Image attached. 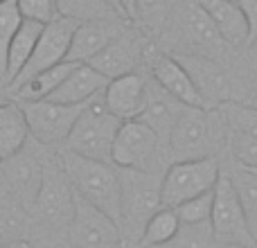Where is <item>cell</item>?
Segmentation results:
<instances>
[{
    "mask_svg": "<svg viewBox=\"0 0 257 248\" xmlns=\"http://www.w3.org/2000/svg\"><path fill=\"white\" fill-rule=\"evenodd\" d=\"M230 140V129L221 108L185 106L167 140L169 160H194L214 156Z\"/></svg>",
    "mask_w": 257,
    "mask_h": 248,
    "instance_id": "6da1fadb",
    "label": "cell"
},
{
    "mask_svg": "<svg viewBox=\"0 0 257 248\" xmlns=\"http://www.w3.org/2000/svg\"><path fill=\"white\" fill-rule=\"evenodd\" d=\"M59 160L75 194L108 214L120 226V172L115 165L66 149L59 151Z\"/></svg>",
    "mask_w": 257,
    "mask_h": 248,
    "instance_id": "7a4b0ae2",
    "label": "cell"
},
{
    "mask_svg": "<svg viewBox=\"0 0 257 248\" xmlns=\"http://www.w3.org/2000/svg\"><path fill=\"white\" fill-rule=\"evenodd\" d=\"M120 172V232L124 246L140 244L142 228L154 212L163 208L160 201V181L163 172L149 169H126Z\"/></svg>",
    "mask_w": 257,
    "mask_h": 248,
    "instance_id": "3957f363",
    "label": "cell"
},
{
    "mask_svg": "<svg viewBox=\"0 0 257 248\" xmlns=\"http://www.w3.org/2000/svg\"><path fill=\"white\" fill-rule=\"evenodd\" d=\"M102 93L97 97H93L90 102H86L84 111L77 117L75 127H72L70 136L63 142V149L72 151V154L86 156V158H93V160L111 163L113 140H115V133L120 129L122 120H117L108 111Z\"/></svg>",
    "mask_w": 257,
    "mask_h": 248,
    "instance_id": "277c9868",
    "label": "cell"
},
{
    "mask_svg": "<svg viewBox=\"0 0 257 248\" xmlns=\"http://www.w3.org/2000/svg\"><path fill=\"white\" fill-rule=\"evenodd\" d=\"M75 201L77 194L68 181L66 172H63L59 154H48L43 183H41L34 208L30 212L32 223L68 232V226H70L72 214H75Z\"/></svg>",
    "mask_w": 257,
    "mask_h": 248,
    "instance_id": "5b68a950",
    "label": "cell"
},
{
    "mask_svg": "<svg viewBox=\"0 0 257 248\" xmlns=\"http://www.w3.org/2000/svg\"><path fill=\"white\" fill-rule=\"evenodd\" d=\"M167 154V145L158 138V133L142 120H124L120 124L113 140L111 163L115 167L126 169H149L163 172V160Z\"/></svg>",
    "mask_w": 257,
    "mask_h": 248,
    "instance_id": "8992f818",
    "label": "cell"
},
{
    "mask_svg": "<svg viewBox=\"0 0 257 248\" xmlns=\"http://www.w3.org/2000/svg\"><path fill=\"white\" fill-rule=\"evenodd\" d=\"M219 176H221V165L214 156L194 160H172L160 181L163 208H176L183 201L212 190Z\"/></svg>",
    "mask_w": 257,
    "mask_h": 248,
    "instance_id": "52a82bcc",
    "label": "cell"
},
{
    "mask_svg": "<svg viewBox=\"0 0 257 248\" xmlns=\"http://www.w3.org/2000/svg\"><path fill=\"white\" fill-rule=\"evenodd\" d=\"M45 149H50V147L39 145L30 138L23 149H18L14 156L0 163L5 185L27 212H32V208H34L36 194H39L41 183H43L45 160H48Z\"/></svg>",
    "mask_w": 257,
    "mask_h": 248,
    "instance_id": "ba28073f",
    "label": "cell"
},
{
    "mask_svg": "<svg viewBox=\"0 0 257 248\" xmlns=\"http://www.w3.org/2000/svg\"><path fill=\"white\" fill-rule=\"evenodd\" d=\"M25 113L30 138L43 147H63L86 104H61L52 99L18 102Z\"/></svg>",
    "mask_w": 257,
    "mask_h": 248,
    "instance_id": "9c48e42d",
    "label": "cell"
},
{
    "mask_svg": "<svg viewBox=\"0 0 257 248\" xmlns=\"http://www.w3.org/2000/svg\"><path fill=\"white\" fill-rule=\"evenodd\" d=\"M210 228L219 246H255V237L244 217L241 203L232 187L228 172H221L217 185H214L212 217Z\"/></svg>",
    "mask_w": 257,
    "mask_h": 248,
    "instance_id": "30bf717a",
    "label": "cell"
},
{
    "mask_svg": "<svg viewBox=\"0 0 257 248\" xmlns=\"http://www.w3.org/2000/svg\"><path fill=\"white\" fill-rule=\"evenodd\" d=\"M75 27H77V21L63 18V16L45 23L43 30H41L39 41H36V45H34V52H32V57L27 59L25 68H23L21 75H18L5 90L9 93V90L16 88L21 81L30 79L32 75H36V72H41V70H48V68L66 61L72 34H75Z\"/></svg>",
    "mask_w": 257,
    "mask_h": 248,
    "instance_id": "8fae6325",
    "label": "cell"
},
{
    "mask_svg": "<svg viewBox=\"0 0 257 248\" xmlns=\"http://www.w3.org/2000/svg\"><path fill=\"white\" fill-rule=\"evenodd\" d=\"M68 237L75 248H124L120 226L79 196L75 201V214L68 226Z\"/></svg>",
    "mask_w": 257,
    "mask_h": 248,
    "instance_id": "7c38bea8",
    "label": "cell"
},
{
    "mask_svg": "<svg viewBox=\"0 0 257 248\" xmlns=\"http://www.w3.org/2000/svg\"><path fill=\"white\" fill-rule=\"evenodd\" d=\"M176 25L183 39L201 52L199 57L214 59L221 50L228 48L199 0H183V5L176 12Z\"/></svg>",
    "mask_w": 257,
    "mask_h": 248,
    "instance_id": "4fadbf2b",
    "label": "cell"
},
{
    "mask_svg": "<svg viewBox=\"0 0 257 248\" xmlns=\"http://www.w3.org/2000/svg\"><path fill=\"white\" fill-rule=\"evenodd\" d=\"M145 59V41L131 27H124L97 57L90 61V66L97 72H102L106 79L136 72L138 66Z\"/></svg>",
    "mask_w": 257,
    "mask_h": 248,
    "instance_id": "5bb4252c",
    "label": "cell"
},
{
    "mask_svg": "<svg viewBox=\"0 0 257 248\" xmlns=\"http://www.w3.org/2000/svg\"><path fill=\"white\" fill-rule=\"evenodd\" d=\"M147 90H149V77L142 75L140 70L128 72V75L108 79L102 97L106 102L108 111L117 120H136L140 117L142 108L147 102Z\"/></svg>",
    "mask_w": 257,
    "mask_h": 248,
    "instance_id": "9a60e30c",
    "label": "cell"
},
{
    "mask_svg": "<svg viewBox=\"0 0 257 248\" xmlns=\"http://www.w3.org/2000/svg\"><path fill=\"white\" fill-rule=\"evenodd\" d=\"M126 27L124 18H113V21H88L77 23L75 34L70 41L66 61L72 63H90L122 30Z\"/></svg>",
    "mask_w": 257,
    "mask_h": 248,
    "instance_id": "2e32d148",
    "label": "cell"
},
{
    "mask_svg": "<svg viewBox=\"0 0 257 248\" xmlns=\"http://www.w3.org/2000/svg\"><path fill=\"white\" fill-rule=\"evenodd\" d=\"M151 79L165 93H169L174 99H178L185 106H205L194 79L178 59L169 57V54H156L151 59Z\"/></svg>",
    "mask_w": 257,
    "mask_h": 248,
    "instance_id": "e0dca14e",
    "label": "cell"
},
{
    "mask_svg": "<svg viewBox=\"0 0 257 248\" xmlns=\"http://www.w3.org/2000/svg\"><path fill=\"white\" fill-rule=\"evenodd\" d=\"M185 66V70L190 72V77L194 79L196 88H199L201 97H203L205 106H214V104L232 102V84L228 72L219 66L214 59L199 57V54H190L185 59H178Z\"/></svg>",
    "mask_w": 257,
    "mask_h": 248,
    "instance_id": "ac0fdd59",
    "label": "cell"
},
{
    "mask_svg": "<svg viewBox=\"0 0 257 248\" xmlns=\"http://www.w3.org/2000/svg\"><path fill=\"white\" fill-rule=\"evenodd\" d=\"M201 7L208 12L223 43L232 50H241L250 43V30L239 3L235 0H199Z\"/></svg>",
    "mask_w": 257,
    "mask_h": 248,
    "instance_id": "d6986e66",
    "label": "cell"
},
{
    "mask_svg": "<svg viewBox=\"0 0 257 248\" xmlns=\"http://www.w3.org/2000/svg\"><path fill=\"white\" fill-rule=\"evenodd\" d=\"M185 111V104H181L178 99H174L169 93H165L154 79H149V90H147V102L142 108L140 117L145 124H149L158 138L167 145L169 136H172L174 127H176L181 113Z\"/></svg>",
    "mask_w": 257,
    "mask_h": 248,
    "instance_id": "ffe728a7",
    "label": "cell"
},
{
    "mask_svg": "<svg viewBox=\"0 0 257 248\" xmlns=\"http://www.w3.org/2000/svg\"><path fill=\"white\" fill-rule=\"evenodd\" d=\"M108 79L97 72L90 63H77L72 72L59 84V88L48 99L61 104H86L93 97H97L106 88Z\"/></svg>",
    "mask_w": 257,
    "mask_h": 248,
    "instance_id": "44dd1931",
    "label": "cell"
},
{
    "mask_svg": "<svg viewBox=\"0 0 257 248\" xmlns=\"http://www.w3.org/2000/svg\"><path fill=\"white\" fill-rule=\"evenodd\" d=\"M75 66L77 63H72V61H61V63H57V66L48 68V70L36 72L30 79L21 81L16 88L9 90V93L14 95L12 99H16V102H39V99H48L50 95L59 88V84L70 75Z\"/></svg>",
    "mask_w": 257,
    "mask_h": 248,
    "instance_id": "7402d4cb",
    "label": "cell"
},
{
    "mask_svg": "<svg viewBox=\"0 0 257 248\" xmlns=\"http://www.w3.org/2000/svg\"><path fill=\"white\" fill-rule=\"evenodd\" d=\"M41 30L43 25L36 21H25L23 18L21 27L18 32L14 34L12 43H9V50H7V63H5V75H3V88H7L18 75L21 70L25 68L27 59L32 57L34 52V45L41 36Z\"/></svg>",
    "mask_w": 257,
    "mask_h": 248,
    "instance_id": "603a6c76",
    "label": "cell"
},
{
    "mask_svg": "<svg viewBox=\"0 0 257 248\" xmlns=\"http://www.w3.org/2000/svg\"><path fill=\"white\" fill-rule=\"evenodd\" d=\"M27 140H30V129H27L25 113L16 99H9L0 106V160L23 149Z\"/></svg>",
    "mask_w": 257,
    "mask_h": 248,
    "instance_id": "cb8c5ba5",
    "label": "cell"
},
{
    "mask_svg": "<svg viewBox=\"0 0 257 248\" xmlns=\"http://www.w3.org/2000/svg\"><path fill=\"white\" fill-rule=\"evenodd\" d=\"M32 226V214L16 201V196L7 190L5 181L0 183V246L7 241L27 237Z\"/></svg>",
    "mask_w": 257,
    "mask_h": 248,
    "instance_id": "d4e9b609",
    "label": "cell"
},
{
    "mask_svg": "<svg viewBox=\"0 0 257 248\" xmlns=\"http://www.w3.org/2000/svg\"><path fill=\"white\" fill-rule=\"evenodd\" d=\"M57 9L59 16L72 18L77 23L124 18L108 0H57ZM124 21H128V18H124Z\"/></svg>",
    "mask_w": 257,
    "mask_h": 248,
    "instance_id": "484cf974",
    "label": "cell"
},
{
    "mask_svg": "<svg viewBox=\"0 0 257 248\" xmlns=\"http://www.w3.org/2000/svg\"><path fill=\"white\" fill-rule=\"evenodd\" d=\"M228 178H230L232 187L237 192V199L241 203V210H244V217L248 221L250 232H253V237H257V174L253 169L235 165L228 172Z\"/></svg>",
    "mask_w": 257,
    "mask_h": 248,
    "instance_id": "4316f807",
    "label": "cell"
},
{
    "mask_svg": "<svg viewBox=\"0 0 257 248\" xmlns=\"http://www.w3.org/2000/svg\"><path fill=\"white\" fill-rule=\"evenodd\" d=\"M181 228L174 208H160L158 212H154L149 217V221L142 228V237H140V246L142 248H158L163 244H167Z\"/></svg>",
    "mask_w": 257,
    "mask_h": 248,
    "instance_id": "83f0119b",
    "label": "cell"
},
{
    "mask_svg": "<svg viewBox=\"0 0 257 248\" xmlns=\"http://www.w3.org/2000/svg\"><path fill=\"white\" fill-rule=\"evenodd\" d=\"M212 201H214V187L199 196H192V199L183 201L174 208L178 221L183 226H201V223H210L212 217Z\"/></svg>",
    "mask_w": 257,
    "mask_h": 248,
    "instance_id": "f1b7e54d",
    "label": "cell"
},
{
    "mask_svg": "<svg viewBox=\"0 0 257 248\" xmlns=\"http://www.w3.org/2000/svg\"><path fill=\"white\" fill-rule=\"evenodd\" d=\"M21 23H23V16H21V12H18L16 0H7V3L0 5V86H3L9 43H12L14 34L18 32Z\"/></svg>",
    "mask_w": 257,
    "mask_h": 248,
    "instance_id": "f546056e",
    "label": "cell"
},
{
    "mask_svg": "<svg viewBox=\"0 0 257 248\" xmlns=\"http://www.w3.org/2000/svg\"><path fill=\"white\" fill-rule=\"evenodd\" d=\"M217 239L212 235L210 223H201V226H183L178 232L167 241V244L158 248H217Z\"/></svg>",
    "mask_w": 257,
    "mask_h": 248,
    "instance_id": "4dcf8cb0",
    "label": "cell"
},
{
    "mask_svg": "<svg viewBox=\"0 0 257 248\" xmlns=\"http://www.w3.org/2000/svg\"><path fill=\"white\" fill-rule=\"evenodd\" d=\"M219 108L223 111V117H226L230 131L257 136V108L255 106H244V104H237V102H223Z\"/></svg>",
    "mask_w": 257,
    "mask_h": 248,
    "instance_id": "1f68e13d",
    "label": "cell"
},
{
    "mask_svg": "<svg viewBox=\"0 0 257 248\" xmlns=\"http://www.w3.org/2000/svg\"><path fill=\"white\" fill-rule=\"evenodd\" d=\"M230 149L235 156L237 165L248 169H257V136H248V133L230 131Z\"/></svg>",
    "mask_w": 257,
    "mask_h": 248,
    "instance_id": "d6a6232c",
    "label": "cell"
},
{
    "mask_svg": "<svg viewBox=\"0 0 257 248\" xmlns=\"http://www.w3.org/2000/svg\"><path fill=\"white\" fill-rule=\"evenodd\" d=\"M18 12L25 21H36L41 25L59 18L57 0H16Z\"/></svg>",
    "mask_w": 257,
    "mask_h": 248,
    "instance_id": "836d02e7",
    "label": "cell"
},
{
    "mask_svg": "<svg viewBox=\"0 0 257 248\" xmlns=\"http://www.w3.org/2000/svg\"><path fill=\"white\" fill-rule=\"evenodd\" d=\"M27 239H30L32 248H75V244L68 237V232L43 228V226H36V223L30 226Z\"/></svg>",
    "mask_w": 257,
    "mask_h": 248,
    "instance_id": "e575fe53",
    "label": "cell"
},
{
    "mask_svg": "<svg viewBox=\"0 0 257 248\" xmlns=\"http://www.w3.org/2000/svg\"><path fill=\"white\" fill-rule=\"evenodd\" d=\"M133 5H136V21L145 23L154 30L167 21L169 0H133Z\"/></svg>",
    "mask_w": 257,
    "mask_h": 248,
    "instance_id": "d590c367",
    "label": "cell"
},
{
    "mask_svg": "<svg viewBox=\"0 0 257 248\" xmlns=\"http://www.w3.org/2000/svg\"><path fill=\"white\" fill-rule=\"evenodd\" d=\"M244 12L246 21H248V30H250V41L257 39V0H237Z\"/></svg>",
    "mask_w": 257,
    "mask_h": 248,
    "instance_id": "8d00e7d4",
    "label": "cell"
},
{
    "mask_svg": "<svg viewBox=\"0 0 257 248\" xmlns=\"http://www.w3.org/2000/svg\"><path fill=\"white\" fill-rule=\"evenodd\" d=\"M117 5H120V9L124 12L128 21H136V5H133V0H117Z\"/></svg>",
    "mask_w": 257,
    "mask_h": 248,
    "instance_id": "74e56055",
    "label": "cell"
},
{
    "mask_svg": "<svg viewBox=\"0 0 257 248\" xmlns=\"http://www.w3.org/2000/svg\"><path fill=\"white\" fill-rule=\"evenodd\" d=\"M0 248H32V244H30V239H27V237H21V239L7 241V244L0 246Z\"/></svg>",
    "mask_w": 257,
    "mask_h": 248,
    "instance_id": "f35d334b",
    "label": "cell"
},
{
    "mask_svg": "<svg viewBox=\"0 0 257 248\" xmlns=\"http://www.w3.org/2000/svg\"><path fill=\"white\" fill-rule=\"evenodd\" d=\"M250 63H253V70L257 72V39L250 41Z\"/></svg>",
    "mask_w": 257,
    "mask_h": 248,
    "instance_id": "ab89813d",
    "label": "cell"
},
{
    "mask_svg": "<svg viewBox=\"0 0 257 248\" xmlns=\"http://www.w3.org/2000/svg\"><path fill=\"white\" fill-rule=\"evenodd\" d=\"M9 99H12V97H9V93L3 88V86H0V106H3V104H7Z\"/></svg>",
    "mask_w": 257,
    "mask_h": 248,
    "instance_id": "60d3db41",
    "label": "cell"
},
{
    "mask_svg": "<svg viewBox=\"0 0 257 248\" xmlns=\"http://www.w3.org/2000/svg\"><path fill=\"white\" fill-rule=\"evenodd\" d=\"M108 3H111V5H113V7H115V9H117V12H120V14H122V16H124V12H122V9H120V5H117V0H108ZM124 18H126V16H124Z\"/></svg>",
    "mask_w": 257,
    "mask_h": 248,
    "instance_id": "b9f144b4",
    "label": "cell"
},
{
    "mask_svg": "<svg viewBox=\"0 0 257 248\" xmlns=\"http://www.w3.org/2000/svg\"><path fill=\"white\" fill-rule=\"evenodd\" d=\"M221 248H257V246H221Z\"/></svg>",
    "mask_w": 257,
    "mask_h": 248,
    "instance_id": "7bdbcfd3",
    "label": "cell"
},
{
    "mask_svg": "<svg viewBox=\"0 0 257 248\" xmlns=\"http://www.w3.org/2000/svg\"><path fill=\"white\" fill-rule=\"evenodd\" d=\"M0 163H3V160H0ZM0 183H3V169H0Z\"/></svg>",
    "mask_w": 257,
    "mask_h": 248,
    "instance_id": "ee69618b",
    "label": "cell"
},
{
    "mask_svg": "<svg viewBox=\"0 0 257 248\" xmlns=\"http://www.w3.org/2000/svg\"><path fill=\"white\" fill-rule=\"evenodd\" d=\"M3 3H7V0H0V5H3Z\"/></svg>",
    "mask_w": 257,
    "mask_h": 248,
    "instance_id": "f6af8a7d",
    "label": "cell"
},
{
    "mask_svg": "<svg viewBox=\"0 0 257 248\" xmlns=\"http://www.w3.org/2000/svg\"><path fill=\"white\" fill-rule=\"evenodd\" d=\"M246 169H248V167H246ZM253 172H255V174H257V169H253Z\"/></svg>",
    "mask_w": 257,
    "mask_h": 248,
    "instance_id": "bcb514c9",
    "label": "cell"
},
{
    "mask_svg": "<svg viewBox=\"0 0 257 248\" xmlns=\"http://www.w3.org/2000/svg\"><path fill=\"white\" fill-rule=\"evenodd\" d=\"M255 246H257V237H255Z\"/></svg>",
    "mask_w": 257,
    "mask_h": 248,
    "instance_id": "7dc6e473",
    "label": "cell"
},
{
    "mask_svg": "<svg viewBox=\"0 0 257 248\" xmlns=\"http://www.w3.org/2000/svg\"><path fill=\"white\" fill-rule=\"evenodd\" d=\"M235 3H237V0H235Z\"/></svg>",
    "mask_w": 257,
    "mask_h": 248,
    "instance_id": "c3c4849f",
    "label": "cell"
}]
</instances>
